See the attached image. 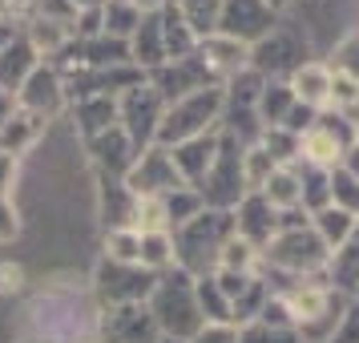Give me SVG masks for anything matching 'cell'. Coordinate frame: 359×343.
<instances>
[{"instance_id":"6da1fadb","label":"cell","mask_w":359,"mask_h":343,"mask_svg":"<svg viewBox=\"0 0 359 343\" xmlns=\"http://www.w3.org/2000/svg\"><path fill=\"white\" fill-rule=\"evenodd\" d=\"M170 234H174L178 267L190 278H206L218 271V255H222L226 238L234 234V218H230V210H210L206 206L198 218H190L186 227L170 230Z\"/></svg>"},{"instance_id":"7a4b0ae2","label":"cell","mask_w":359,"mask_h":343,"mask_svg":"<svg viewBox=\"0 0 359 343\" xmlns=\"http://www.w3.org/2000/svg\"><path fill=\"white\" fill-rule=\"evenodd\" d=\"M327 259L331 250L319 243V234L311 230V222L303 227H278V234L262 250V271L259 275H278V278H319L327 275Z\"/></svg>"},{"instance_id":"3957f363","label":"cell","mask_w":359,"mask_h":343,"mask_svg":"<svg viewBox=\"0 0 359 343\" xmlns=\"http://www.w3.org/2000/svg\"><path fill=\"white\" fill-rule=\"evenodd\" d=\"M222 114H226V93H222V85H206V89H198V93H186V97L165 105L154 146L174 149V146H182V142H190V137L214 133L222 126Z\"/></svg>"},{"instance_id":"277c9868","label":"cell","mask_w":359,"mask_h":343,"mask_svg":"<svg viewBox=\"0 0 359 343\" xmlns=\"http://www.w3.org/2000/svg\"><path fill=\"white\" fill-rule=\"evenodd\" d=\"M149 315H154V323H158V331L162 335H170V339H194V331L206 319H202V311H198V295H194V278L186 275L182 267H174V271H165V275H158V283H154V295H149Z\"/></svg>"},{"instance_id":"5b68a950","label":"cell","mask_w":359,"mask_h":343,"mask_svg":"<svg viewBox=\"0 0 359 343\" xmlns=\"http://www.w3.org/2000/svg\"><path fill=\"white\" fill-rule=\"evenodd\" d=\"M355 133H359V126L347 114L323 109L315 117V126L299 137V162L315 166V170H335L355 149Z\"/></svg>"},{"instance_id":"8992f818","label":"cell","mask_w":359,"mask_h":343,"mask_svg":"<svg viewBox=\"0 0 359 343\" xmlns=\"http://www.w3.org/2000/svg\"><path fill=\"white\" fill-rule=\"evenodd\" d=\"M158 275L137 267V262H114L101 259L93 271V303L101 311L109 307H133V303H149Z\"/></svg>"},{"instance_id":"52a82bcc","label":"cell","mask_w":359,"mask_h":343,"mask_svg":"<svg viewBox=\"0 0 359 343\" xmlns=\"http://www.w3.org/2000/svg\"><path fill=\"white\" fill-rule=\"evenodd\" d=\"M162 114H165V97L149 85V77L117 97V126H121V133L130 137V146L137 154L154 146L158 126H162Z\"/></svg>"},{"instance_id":"ba28073f","label":"cell","mask_w":359,"mask_h":343,"mask_svg":"<svg viewBox=\"0 0 359 343\" xmlns=\"http://www.w3.org/2000/svg\"><path fill=\"white\" fill-rule=\"evenodd\" d=\"M218 158H214L210 174L206 182L198 186V194L202 202L210 206V210H234L238 202L246 198V178H243V146L230 137V133L218 130Z\"/></svg>"},{"instance_id":"9c48e42d","label":"cell","mask_w":359,"mask_h":343,"mask_svg":"<svg viewBox=\"0 0 359 343\" xmlns=\"http://www.w3.org/2000/svg\"><path fill=\"white\" fill-rule=\"evenodd\" d=\"M307 53H311V45L299 29L275 25V33H266L250 49V69L259 77H266V81H291V73L307 61Z\"/></svg>"},{"instance_id":"30bf717a","label":"cell","mask_w":359,"mask_h":343,"mask_svg":"<svg viewBox=\"0 0 359 343\" xmlns=\"http://www.w3.org/2000/svg\"><path fill=\"white\" fill-rule=\"evenodd\" d=\"M121 182H126V190H130L133 198H165V194H174V190L186 186L182 174H178V166H174V158H170V149H162V146L142 149V154L133 158L130 174Z\"/></svg>"},{"instance_id":"8fae6325","label":"cell","mask_w":359,"mask_h":343,"mask_svg":"<svg viewBox=\"0 0 359 343\" xmlns=\"http://www.w3.org/2000/svg\"><path fill=\"white\" fill-rule=\"evenodd\" d=\"M275 25H278V13L266 8L262 0H222L214 33L234 36V41H243L246 49H255L266 33H275Z\"/></svg>"},{"instance_id":"7c38bea8","label":"cell","mask_w":359,"mask_h":343,"mask_svg":"<svg viewBox=\"0 0 359 343\" xmlns=\"http://www.w3.org/2000/svg\"><path fill=\"white\" fill-rule=\"evenodd\" d=\"M162 331L154 323L146 303L133 307H109L97 319V343H158Z\"/></svg>"},{"instance_id":"4fadbf2b","label":"cell","mask_w":359,"mask_h":343,"mask_svg":"<svg viewBox=\"0 0 359 343\" xmlns=\"http://www.w3.org/2000/svg\"><path fill=\"white\" fill-rule=\"evenodd\" d=\"M69 105V93H65V81H61V73L49 65V61H41V65L29 73V81L20 85L17 93V109H29V114L45 117V121H53V117L61 114Z\"/></svg>"},{"instance_id":"5bb4252c","label":"cell","mask_w":359,"mask_h":343,"mask_svg":"<svg viewBox=\"0 0 359 343\" xmlns=\"http://www.w3.org/2000/svg\"><path fill=\"white\" fill-rule=\"evenodd\" d=\"M198 61L202 69L210 73L214 85H226L230 77H238L243 69H250V49H246L243 41H234V36H222V33H210L198 41Z\"/></svg>"},{"instance_id":"9a60e30c","label":"cell","mask_w":359,"mask_h":343,"mask_svg":"<svg viewBox=\"0 0 359 343\" xmlns=\"http://www.w3.org/2000/svg\"><path fill=\"white\" fill-rule=\"evenodd\" d=\"M230 218H234V234L246 238L259 255L266 250V243L278 234V210L262 194H246L243 202L230 210Z\"/></svg>"},{"instance_id":"2e32d148","label":"cell","mask_w":359,"mask_h":343,"mask_svg":"<svg viewBox=\"0 0 359 343\" xmlns=\"http://www.w3.org/2000/svg\"><path fill=\"white\" fill-rule=\"evenodd\" d=\"M291 93L299 105H307V109H315V114H323V109H331V85H335V73H331V65H327L323 57H311V61H303V65L291 73Z\"/></svg>"},{"instance_id":"e0dca14e","label":"cell","mask_w":359,"mask_h":343,"mask_svg":"<svg viewBox=\"0 0 359 343\" xmlns=\"http://www.w3.org/2000/svg\"><path fill=\"white\" fill-rule=\"evenodd\" d=\"M85 149H89V158H93V166H97V174H105V178H126L133 158H137V149L130 146V137L121 133V126L97 133V137H89Z\"/></svg>"},{"instance_id":"ac0fdd59","label":"cell","mask_w":359,"mask_h":343,"mask_svg":"<svg viewBox=\"0 0 359 343\" xmlns=\"http://www.w3.org/2000/svg\"><path fill=\"white\" fill-rule=\"evenodd\" d=\"M218 130L214 133H202V137H190V142H182V146L170 149V158H174V166H178V174L186 186H202L206 182V174H210L214 158H218Z\"/></svg>"},{"instance_id":"d6986e66","label":"cell","mask_w":359,"mask_h":343,"mask_svg":"<svg viewBox=\"0 0 359 343\" xmlns=\"http://www.w3.org/2000/svg\"><path fill=\"white\" fill-rule=\"evenodd\" d=\"M327 287L347 295V299H359V218L355 230L347 234V243L327 259Z\"/></svg>"},{"instance_id":"ffe728a7","label":"cell","mask_w":359,"mask_h":343,"mask_svg":"<svg viewBox=\"0 0 359 343\" xmlns=\"http://www.w3.org/2000/svg\"><path fill=\"white\" fill-rule=\"evenodd\" d=\"M41 65V57L33 53V45L25 41V33H17L8 41V49L0 53V93H13L17 97L20 85L29 81V73Z\"/></svg>"},{"instance_id":"44dd1931","label":"cell","mask_w":359,"mask_h":343,"mask_svg":"<svg viewBox=\"0 0 359 343\" xmlns=\"http://www.w3.org/2000/svg\"><path fill=\"white\" fill-rule=\"evenodd\" d=\"M45 117L29 114V109H13V117L0 126V154H13V158H20V154H29V149L45 137Z\"/></svg>"},{"instance_id":"7402d4cb","label":"cell","mask_w":359,"mask_h":343,"mask_svg":"<svg viewBox=\"0 0 359 343\" xmlns=\"http://www.w3.org/2000/svg\"><path fill=\"white\" fill-rule=\"evenodd\" d=\"M130 61L142 73H158L165 65V45H162V25H158V13L154 17H142V25L133 29L130 36Z\"/></svg>"},{"instance_id":"603a6c76","label":"cell","mask_w":359,"mask_h":343,"mask_svg":"<svg viewBox=\"0 0 359 343\" xmlns=\"http://www.w3.org/2000/svg\"><path fill=\"white\" fill-rule=\"evenodd\" d=\"M158 25H162V45H165V65H174V61H186V57H194L198 53V33L186 25L174 4H165L162 13H158Z\"/></svg>"},{"instance_id":"cb8c5ba5","label":"cell","mask_w":359,"mask_h":343,"mask_svg":"<svg viewBox=\"0 0 359 343\" xmlns=\"http://www.w3.org/2000/svg\"><path fill=\"white\" fill-rule=\"evenodd\" d=\"M73 121H77V133H81L85 142L97 137V133H105V130H114L117 126V97L97 93V97L73 101Z\"/></svg>"},{"instance_id":"d4e9b609","label":"cell","mask_w":359,"mask_h":343,"mask_svg":"<svg viewBox=\"0 0 359 343\" xmlns=\"http://www.w3.org/2000/svg\"><path fill=\"white\" fill-rule=\"evenodd\" d=\"M278 214H291V210H303V186H299V170L294 166H278L275 174L266 178V186L259 190Z\"/></svg>"},{"instance_id":"484cf974","label":"cell","mask_w":359,"mask_h":343,"mask_svg":"<svg viewBox=\"0 0 359 343\" xmlns=\"http://www.w3.org/2000/svg\"><path fill=\"white\" fill-rule=\"evenodd\" d=\"M355 218H359V214H347V210H339V206H323V210L311 214V230H315V234H319V243L335 255V250L347 243V234L355 230Z\"/></svg>"},{"instance_id":"4316f807","label":"cell","mask_w":359,"mask_h":343,"mask_svg":"<svg viewBox=\"0 0 359 343\" xmlns=\"http://www.w3.org/2000/svg\"><path fill=\"white\" fill-rule=\"evenodd\" d=\"M299 105L294 101V93H291V85L287 81H266V89H262V97H259V121L266 126V130H278L287 117H291V109Z\"/></svg>"},{"instance_id":"83f0119b","label":"cell","mask_w":359,"mask_h":343,"mask_svg":"<svg viewBox=\"0 0 359 343\" xmlns=\"http://www.w3.org/2000/svg\"><path fill=\"white\" fill-rule=\"evenodd\" d=\"M146 13L133 8V0H105L101 4V36H114V41H130L133 29L142 25Z\"/></svg>"},{"instance_id":"f1b7e54d","label":"cell","mask_w":359,"mask_h":343,"mask_svg":"<svg viewBox=\"0 0 359 343\" xmlns=\"http://www.w3.org/2000/svg\"><path fill=\"white\" fill-rule=\"evenodd\" d=\"M218 271H234V275H259L262 271V255L255 246L238 238V234H230L226 246H222V255H218Z\"/></svg>"},{"instance_id":"f546056e","label":"cell","mask_w":359,"mask_h":343,"mask_svg":"<svg viewBox=\"0 0 359 343\" xmlns=\"http://www.w3.org/2000/svg\"><path fill=\"white\" fill-rule=\"evenodd\" d=\"M262 89H266V77H259L255 69H243L238 77H230V81L222 85V93H226V105H230V109H259Z\"/></svg>"},{"instance_id":"4dcf8cb0","label":"cell","mask_w":359,"mask_h":343,"mask_svg":"<svg viewBox=\"0 0 359 343\" xmlns=\"http://www.w3.org/2000/svg\"><path fill=\"white\" fill-rule=\"evenodd\" d=\"M130 227L137 234H170V214H165V198H133V218Z\"/></svg>"},{"instance_id":"1f68e13d","label":"cell","mask_w":359,"mask_h":343,"mask_svg":"<svg viewBox=\"0 0 359 343\" xmlns=\"http://www.w3.org/2000/svg\"><path fill=\"white\" fill-rule=\"evenodd\" d=\"M142 267L154 271V275H165L178 267V255H174V234H142Z\"/></svg>"},{"instance_id":"d6a6232c","label":"cell","mask_w":359,"mask_h":343,"mask_svg":"<svg viewBox=\"0 0 359 343\" xmlns=\"http://www.w3.org/2000/svg\"><path fill=\"white\" fill-rule=\"evenodd\" d=\"M174 8L186 17V25H190V29L198 33V41H202V36H210L214 29H218L222 0H174Z\"/></svg>"},{"instance_id":"836d02e7","label":"cell","mask_w":359,"mask_h":343,"mask_svg":"<svg viewBox=\"0 0 359 343\" xmlns=\"http://www.w3.org/2000/svg\"><path fill=\"white\" fill-rule=\"evenodd\" d=\"M299 170V186H303V210L315 214L323 210V206H331V186H327V174L331 170H315V166H294Z\"/></svg>"},{"instance_id":"e575fe53","label":"cell","mask_w":359,"mask_h":343,"mask_svg":"<svg viewBox=\"0 0 359 343\" xmlns=\"http://www.w3.org/2000/svg\"><path fill=\"white\" fill-rule=\"evenodd\" d=\"M194 295H198V311L206 323H230V299L218 291V283L210 275L194 278Z\"/></svg>"},{"instance_id":"d590c367","label":"cell","mask_w":359,"mask_h":343,"mask_svg":"<svg viewBox=\"0 0 359 343\" xmlns=\"http://www.w3.org/2000/svg\"><path fill=\"white\" fill-rule=\"evenodd\" d=\"M278 170V162L262 149V142L259 146H246L243 149V178H246V194H259L262 186H266V178Z\"/></svg>"},{"instance_id":"8d00e7d4","label":"cell","mask_w":359,"mask_h":343,"mask_svg":"<svg viewBox=\"0 0 359 343\" xmlns=\"http://www.w3.org/2000/svg\"><path fill=\"white\" fill-rule=\"evenodd\" d=\"M206 210V202H202V194H198L194 186H182V190H174V194H165V214H170V230L186 227L190 218H198V214Z\"/></svg>"},{"instance_id":"74e56055","label":"cell","mask_w":359,"mask_h":343,"mask_svg":"<svg viewBox=\"0 0 359 343\" xmlns=\"http://www.w3.org/2000/svg\"><path fill=\"white\" fill-rule=\"evenodd\" d=\"M105 259L114 262H137L142 259V234L133 227H117V230H105ZM142 267V262H137Z\"/></svg>"},{"instance_id":"f35d334b","label":"cell","mask_w":359,"mask_h":343,"mask_svg":"<svg viewBox=\"0 0 359 343\" xmlns=\"http://www.w3.org/2000/svg\"><path fill=\"white\" fill-rule=\"evenodd\" d=\"M327 186H331V206H339V210L347 214H359V182L343 170V166H335L331 174H327Z\"/></svg>"},{"instance_id":"ab89813d","label":"cell","mask_w":359,"mask_h":343,"mask_svg":"<svg viewBox=\"0 0 359 343\" xmlns=\"http://www.w3.org/2000/svg\"><path fill=\"white\" fill-rule=\"evenodd\" d=\"M238 343H299L294 327H278L266 323V319H250V323L238 327Z\"/></svg>"},{"instance_id":"60d3db41","label":"cell","mask_w":359,"mask_h":343,"mask_svg":"<svg viewBox=\"0 0 359 343\" xmlns=\"http://www.w3.org/2000/svg\"><path fill=\"white\" fill-rule=\"evenodd\" d=\"M327 65L335 69V73H343V77H351V81H359V29L355 33H347L331 49V57H323Z\"/></svg>"},{"instance_id":"b9f144b4","label":"cell","mask_w":359,"mask_h":343,"mask_svg":"<svg viewBox=\"0 0 359 343\" xmlns=\"http://www.w3.org/2000/svg\"><path fill=\"white\" fill-rule=\"evenodd\" d=\"M262 149H266L278 166H299V137L287 133V130H266L262 133Z\"/></svg>"},{"instance_id":"7bdbcfd3","label":"cell","mask_w":359,"mask_h":343,"mask_svg":"<svg viewBox=\"0 0 359 343\" xmlns=\"http://www.w3.org/2000/svg\"><path fill=\"white\" fill-rule=\"evenodd\" d=\"M17 178H20V158L0 154V202H13V194H17Z\"/></svg>"},{"instance_id":"ee69618b","label":"cell","mask_w":359,"mask_h":343,"mask_svg":"<svg viewBox=\"0 0 359 343\" xmlns=\"http://www.w3.org/2000/svg\"><path fill=\"white\" fill-rule=\"evenodd\" d=\"M190 343H238V327L234 323H202Z\"/></svg>"},{"instance_id":"f6af8a7d","label":"cell","mask_w":359,"mask_h":343,"mask_svg":"<svg viewBox=\"0 0 359 343\" xmlns=\"http://www.w3.org/2000/svg\"><path fill=\"white\" fill-rule=\"evenodd\" d=\"M25 291V267L20 262H0V295H20Z\"/></svg>"},{"instance_id":"bcb514c9","label":"cell","mask_w":359,"mask_h":343,"mask_svg":"<svg viewBox=\"0 0 359 343\" xmlns=\"http://www.w3.org/2000/svg\"><path fill=\"white\" fill-rule=\"evenodd\" d=\"M331 343H359V299H351V307H347V315H343V323Z\"/></svg>"},{"instance_id":"7dc6e473","label":"cell","mask_w":359,"mask_h":343,"mask_svg":"<svg viewBox=\"0 0 359 343\" xmlns=\"http://www.w3.org/2000/svg\"><path fill=\"white\" fill-rule=\"evenodd\" d=\"M17 234H20L17 206H13V202H0V243H13Z\"/></svg>"},{"instance_id":"c3c4849f","label":"cell","mask_w":359,"mask_h":343,"mask_svg":"<svg viewBox=\"0 0 359 343\" xmlns=\"http://www.w3.org/2000/svg\"><path fill=\"white\" fill-rule=\"evenodd\" d=\"M165 4H174V0H133V8H137V13H146V17H154V13H162Z\"/></svg>"},{"instance_id":"681fc988","label":"cell","mask_w":359,"mask_h":343,"mask_svg":"<svg viewBox=\"0 0 359 343\" xmlns=\"http://www.w3.org/2000/svg\"><path fill=\"white\" fill-rule=\"evenodd\" d=\"M17 33H20V29H17V25H13V20H0V53L8 49V41H13V36H17Z\"/></svg>"},{"instance_id":"f907efd6","label":"cell","mask_w":359,"mask_h":343,"mask_svg":"<svg viewBox=\"0 0 359 343\" xmlns=\"http://www.w3.org/2000/svg\"><path fill=\"white\" fill-rule=\"evenodd\" d=\"M13 109H17V97H13V93H0V126L13 117Z\"/></svg>"},{"instance_id":"816d5d0a","label":"cell","mask_w":359,"mask_h":343,"mask_svg":"<svg viewBox=\"0 0 359 343\" xmlns=\"http://www.w3.org/2000/svg\"><path fill=\"white\" fill-rule=\"evenodd\" d=\"M343 170H347V174H351V178L359 182V149H351V154L343 158Z\"/></svg>"},{"instance_id":"f5cc1de1","label":"cell","mask_w":359,"mask_h":343,"mask_svg":"<svg viewBox=\"0 0 359 343\" xmlns=\"http://www.w3.org/2000/svg\"><path fill=\"white\" fill-rule=\"evenodd\" d=\"M262 4H266V8H275L278 17H283V13H287V8H291L294 0H262Z\"/></svg>"},{"instance_id":"db71d44e","label":"cell","mask_w":359,"mask_h":343,"mask_svg":"<svg viewBox=\"0 0 359 343\" xmlns=\"http://www.w3.org/2000/svg\"><path fill=\"white\" fill-rule=\"evenodd\" d=\"M347 117H351V121L359 126V93H355V101H351V109H347Z\"/></svg>"},{"instance_id":"11a10c76","label":"cell","mask_w":359,"mask_h":343,"mask_svg":"<svg viewBox=\"0 0 359 343\" xmlns=\"http://www.w3.org/2000/svg\"><path fill=\"white\" fill-rule=\"evenodd\" d=\"M158 343H186V339H170V335H162V339H158Z\"/></svg>"},{"instance_id":"9f6ffc18","label":"cell","mask_w":359,"mask_h":343,"mask_svg":"<svg viewBox=\"0 0 359 343\" xmlns=\"http://www.w3.org/2000/svg\"><path fill=\"white\" fill-rule=\"evenodd\" d=\"M355 149H359V133H355Z\"/></svg>"},{"instance_id":"6f0895ef","label":"cell","mask_w":359,"mask_h":343,"mask_svg":"<svg viewBox=\"0 0 359 343\" xmlns=\"http://www.w3.org/2000/svg\"><path fill=\"white\" fill-rule=\"evenodd\" d=\"M101 4H105V0H101Z\"/></svg>"}]
</instances>
